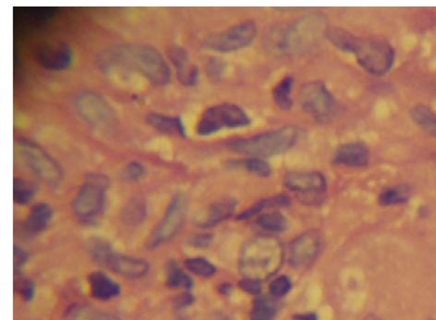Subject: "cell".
Instances as JSON below:
<instances>
[{"mask_svg": "<svg viewBox=\"0 0 436 320\" xmlns=\"http://www.w3.org/2000/svg\"><path fill=\"white\" fill-rule=\"evenodd\" d=\"M108 179L102 174L89 175L73 202L77 217L92 219L99 215L105 206Z\"/></svg>", "mask_w": 436, "mask_h": 320, "instance_id": "obj_10", "label": "cell"}, {"mask_svg": "<svg viewBox=\"0 0 436 320\" xmlns=\"http://www.w3.org/2000/svg\"><path fill=\"white\" fill-rule=\"evenodd\" d=\"M261 281L251 280V278H244L239 283V287L243 291L251 293V295H258L261 292Z\"/></svg>", "mask_w": 436, "mask_h": 320, "instance_id": "obj_40", "label": "cell"}, {"mask_svg": "<svg viewBox=\"0 0 436 320\" xmlns=\"http://www.w3.org/2000/svg\"><path fill=\"white\" fill-rule=\"evenodd\" d=\"M116 273L125 278H140L149 271V264L145 260L112 253L105 264Z\"/></svg>", "mask_w": 436, "mask_h": 320, "instance_id": "obj_16", "label": "cell"}, {"mask_svg": "<svg viewBox=\"0 0 436 320\" xmlns=\"http://www.w3.org/2000/svg\"><path fill=\"white\" fill-rule=\"evenodd\" d=\"M145 173H147V171H145L144 165L139 162L132 161L127 166L124 175H125L126 179L130 180V182H139L144 177Z\"/></svg>", "mask_w": 436, "mask_h": 320, "instance_id": "obj_37", "label": "cell"}, {"mask_svg": "<svg viewBox=\"0 0 436 320\" xmlns=\"http://www.w3.org/2000/svg\"><path fill=\"white\" fill-rule=\"evenodd\" d=\"M206 73L213 82L219 81L224 75L225 69L224 61L218 58L213 57L206 61Z\"/></svg>", "mask_w": 436, "mask_h": 320, "instance_id": "obj_36", "label": "cell"}, {"mask_svg": "<svg viewBox=\"0 0 436 320\" xmlns=\"http://www.w3.org/2000/svg\"><path fill=\"white\" fill-rule=\"evenodd\" d=\"M18 292L26 301L32 300L35 292V283L32 281L25 280L16 283Z\"/></svg>", "mask_w": 436, "mask_h": 320, "instance_id": "obj_38", "label": "cell"}, {"mask_svg": "<svg viewBox=\"0 0 436 320\" xmlns=\"http://www.w3.org/2000/svg\"><path fill=\"white\" fill-rule=\"evenodd\" d=\"M322 241L318 233H302L292 242L289 249V261L296 269L309 266L321 250Z\"/></svg>", "mask_w": 436, "mask_h": 320, "instance_id": "obj_14", "label": "cell"}, {"mask_svg": "<svg viewBox=\"0 0 436 320\" xmlns=\"http://www.w3.org/2000/svg\"><path fill=\"white\" fill-rule=\"evenodd\" d=\"M299 137L298 127L287 125L251 137L231 140L227 147L239 155L263 159L287 152L295 146Z\"/></svg>", "mask_w": 436, "mask_h": 320, "instance_id": "obj_4", "label": "cell"}, {"mask_svg": "<svg viewBox=\"0 0 436 320\" xmlns=\"http://www.w3.org/2000/svg\"><path fill=\"white\" fill-rule=\"evenodd\" d=\"M17 147L23 161L40 180L53 187L61 185L64 179L63 170L42 147L29 139L20 138Z\"/></svg>", "mask_w": 436, "mask_h": 320, "instance_id": "obj_6", "label": "cell"}, {"mask_svg": "<svg viewBox=\"0 0 436 320\" xmlns=\"http://www.w3.org/2000/svg\"><path fill=\"white\" fill-rule=\"evenodd\" d=\"M293 85H294L293 77L286 76L273 89V99L282 111H289L292 108Z\"/></svg>", "mask_w": 436, "mask_h": 320, "instance_id": "obj_23", "label": "cell"}, {"mask_svg": "<svg viewBox=\"0 0 436 320\" xmlns=\"http://www.w3.org/2000/svg\"><path fill=\"white\" fill-rule=\"evenodd\" d=\"M412 120L428 135L436 137V116L434 112L424 105L415 106L411 111Z\"/></svg>", "mask_w": 436, "mask_h": 320, "instance_id": "obj_25", "label": "cell"}, {"mask_svg": "<svg viewBox=\"0 0 436 320\" xmlns=\"http://www.w3.org/2000/svg\"><path fill=\"white\" fill-rule=\"evenodd\" d=\"M292 289V283L289 278L286 276H281L275 278L270 284V293L273 297L280 298L287 295Z\"/></svg>", "mask_w": 436, "mask_h": 320, "instance_id": "obj_35", "label": "cell"}, {"mask_svg": "<svg viewBox=\"0 0 436 320\" xmlns=\"http://www.w3.org/2000/svg\"><path fill=\"white\" fill-rule=\"evenodd\" d=\"M246 170L260 177H269L272 174V168L268 162L260 158H250L243 162Z\"/></svg>", "mask_w": 436, "mask_h": 320, "instance_id": "obj_34", "label": "cell"}, {"mask_svg": "<svg viewBox=\"0 0 436 320\" xmlns=\"http://www.w3.org/2000/svg\"><path fill=\"white\" fill-rule=\"evenodd\" d=\"M73 50L65 42L44 44L35 53V61L44 70L62 72L73 65Z\"/></svg>", "mask_w": 436, "mask_h": 320, "instance_id": "obj_13", "label": "cell"}, {"mask_svg": "<svg viewBox=\"0 0 436 320\" xmlns=\"http://www.w3.org/2000/svg\"><path fill=\"white\" fill-rule=\"evenodd\" d=\"M75 109L80 117L92 128L108 131L118 124V116L105 97L93 91H85L75 99Z\"/></svg>", "mask_w": 436, "mask_h": 320, "instance_id": "obj_7", "label": "cell"}, {"mask_svg": "<svg viewBox=\"0 0 436 320\" xmlns=\"http://www.w3.org/2000/svg\"><path fill=\"white\" fill-rule=\"evenodd\" d=\"M28 254L22 248L14 247V272L18 274L27 262Z\"/></svg>", "mask_w": 436, "mask_h": 320, "instance_id": "obj_39", "label": "cell"}, {"mask_svg": "<svg viewBox=\"0 0 436 320\" xmlns=\"http://www.w3.org/2000/svg\"><path fill=\"white\" fill-rule=\"evenodd\" d=\"M284 185L290 191L302 195H322L328 188L324 175L317 171H296L284 178Z\"/></svg>", "mask_w": 436, "mask_h": 320, "instance_id": "obj_15", "label": "cell"}, {"mask_svg": "<svg viewBox=\"0 0 436 320\" xmlns=\"http://www.w3.org/2000/svg\"><path fill=\"white\" fill-rule=\"evenodd\" d=\"M284 248L275 237H256L242 248L239 269L243 276L258 281L268 280L281 268Z\"/></svg>", "mask_w": 436, "mask_h": 320, "instance_id": "obj_3", "label": "cell"}, {"mask_svg": "<svg viewBox=\"0 0 436 320\" xmlns=\"http://www.w3.org/2000/svg\"><path fill=\"white\" fill-rule=\"evenodd\" d=\"M290 204V199L289 197L285 195H275V197L266 198V199L261 200L259 202L254 204L253 207H250L242 214L239 216V219H247L254 216L258 214L265 209H269V207H287Z\"/></svg>", "mask_w": 436, "mask_h": 320, "instance_id": "obj_29", "label": "cell"}, {"mask_svg": "<svg viewBox=\"0 0 436 320\" xmlns=\"http://www.w3.org/2000/svg\"><path fill=\"white\" fill-rule=\"evenodd\" d=\"M352 54L359 65L373 75H384L393 67L394 50L385 41L359 38Z\"/></svg>", "mask_w": 436, "mask_h": 320, "instance_id": "obj_9", "label": "cell"}, {"mask_svg": "<svg viewBox=\"0 0 436 320\" xmlns=\"http://www.w3.org/2000/svg\"><path fill=\"white\" fill-rule=\"evenodd\" d=\"M278 312V304L273 298L261 296L254 301L251 320H272Z\"/></svg>", "mask_w": 436, "mask_h": 320, "instance_id": "obj_27", "label": "cell"}, {"mask_svg": "<svg viewBox=\"0 0 436 320\" xmlns=\"http://www.w3.org/2000/svg\"><path fill=\"white\" fill-rule=\"evenodd\" d=\"M257 224L270 233H281L287 229V219L280 212H268L257 219Z\"/></svg>", "mask_w": 436, "mask_h": 320, "instance_id": "obj_31", "label": "cell"}, {"mask_svg": "<svg viewBox=\"0 0 436 320\" xmlns=\"http://www.w3.org/2000/svg\"><path fill=\"white\" fill-rule=\"evenodd\" d=\"M411 188L408 185H397L385 188L379 195V204L382 207L405 204L411 198Z\"/></svg>", "mask_w": 436, "mask_h": 320, "instance_id": "obj_24", "label": "cell"}, {"mask_svg": "<svg viewBox=\"0 0 436 320\" xmlns=\"http://www.w3.org/2000/svg\"><path fill=\"white\" fill-rule=\"evenodd\" d=\"M326 37L338 49L344 52L352 53L355 49L356 44L358 42L359 37L352 35L351 32L346 30L333 28L328 30Z\"/></svg>", "mask_w": 436, "mask_h": 320, "instance_id": "obj_26", "label": "cell"}, {"mask_svg": "<svg viewBox=\"0 0 436 320\" xmlns=\"http://www.w3.org/2000/svg\"><path fill=\"white\" fill-rule=\"evenodd\" d=\"M369 148L363 142H351L341 144L334 154L335 164L347 167H366L369 163Z\"/></svg>", "mask_w": 436, "mask_h": 320, "instance_id": "obj_18", "label": "cell"}, {"mask_svg": "<svg viewBox=\"0 0 436 320\" xmlns=\"http://www.w3.org/2000/svg\"><path fill=\"white\" fill-rule=\"evenodd\" d=\"M244 109L236 104L222 103L209 106L199 118L197 132L200 136H210L225 129L244 128L251 124Z\"/></svg>", "mask_w": 436, "mask_h": 320, "instance_id": "obj_5", "label": "cell"}, {"mask_svg": "<svg viewBox=\"0 0 436 320\" xmlns=\"http://www.w3.org/2000/svg\"><path fill=\"white\" fill-rule=\"evenodd\" d=\"M187 269L197 276L208 278L216 273V266L208 260L204 259H189L186 261Z\"/></svg>", "mask_w": 436, "mask_h": 320, "instance_id": "obj_33", "label": "cell"}, {"mask_svg": "<svg viewBox=\"0 0 436 320\" xmlns=\"http://www.w3.org/2000/svg\"><path fill=\"white\" fill-rule=\"evenodd\" d=\"M211 242L212 236L209 235V234H199V235L192 238V245L198 248H204L209 247Z\"/></svg>", "mask_w": 436, "mask_h": 320, "instance_id": "obj_41", "label": "cell"}, {"mask_svg": "<svg viewBox=\"0 0 436 320\" xmlns=\"http://www.w3.org/2000/svg\"><path fill=\"white\" fill-rule=\"evenodd\" d=\"M91 293L94 298L106 301L117 297L120 293V284L104 272H93L89 276Z\"/></svg>", "mask_w": 436, "mask_h": 320, "instance_id": "obj_21", "label": "cell"}, {"mask_svg": "<svg viewBox=\"0 0 436 320\" xmlns=\"http://www.w3.org/2000/svg\"><path fill=\"white\" fill-rule=\"evenodd\" d=\"M167 283L170 288L191 289L194 281L177 263H170L167 271Z\"/></svg>", "mask_w": 436, "mask_h": 320, "instance_id": "obj_32", "label": "cell"}, {"mask_svg": "<svg viewBox=\"0 0 436 320\" xmlns=\"http://www.w3.org/2000/svg\"><path fill=\"white\" fill-rule=\"evenodd\" d=\"M188 212V201L185 195L177 194L169 203L164 218L151 234L147 247L155 249L171 241L180 233Z\"/></svg>", "mask_w": 436, "mask_h": 320, "instance_id": "obj_12", "label": "cell"}, {"mask_svg": "<svg viewBox=\"0 0 436 320\" xmlns=\"http://www.w3.org/2000/svg\"><path fill=\"white\" fill-rule=\"evenodd\" d=\"M293 320H318L316 314L313 313H305V314H299V315H296Z\"/></svg>", "mask_w": 436, "mask_h": 320, "instance_id": "obj_43", "label": "cell"}, {"mask_svg": "<svg viewBox=\"0 0 436 320\" xmlns=\"http://www.w3.org/2000/svg\"><path fill=\"white\" fill-rule=\"evenodd\" d=\"M168 56L182 85L185 87H194L197 85L200 72L197 65L192 63L187 50L179 46L172 47L169 49Z\"/></svg>", "mask_w": 436, "mask_h": 320, "instance_id": "obj_17", "label": "cell"}, {"mask_svg": "<svg viewBox=\"0 0 436 320\" xmlns=\"http://www.w3.org/2000/svg\"><path fill=\"white\" fill-rule=\"evenodd\" d=\"M53 217V209L46 203H39L32 207L25 221V229L31 233H39L46 229Z\"/></svg>", "mask_w": 436, "mask_h": 320, "instance_id": "obj_22", "label": "cell"}, {"mask_svg": "<svg viewBox=\"0 0 436 320\" xmlns=\"http://www.w3.org/2000/svg\"><path fill=\"white\" fill-rule=\"evenodd\" d=\"M97 64L106 73H137L156 87L171 80L170 67L161 53L147 44H121L103 50Z\"/></svg>", "mask_w": 436, "mask_h": 320, "instance_id": "obj_1", "label": "cell"}, {"mask_svg": "<svg viewBox=\"0 0 436 320\" xmlns=\"http://www.w3.org/2000/svg\"><path fill=\"white\" fill-rule=\"evenodd\" d=\"M235 209V201L230 199L216 202L195 216V224L201 228L216 226L230 218Z\"/></svg>", "mask_w": 436, "mask_h": 320, "instance_id": "obj_19", "label": "cell"}, {"mask_svg": "<svg viewBox=\"0 0 436 320\" xmlns=\"http://www.w3.org/2000/svg\"><path fill=\"white\" fill-rule=\"evenodd\" d=\"M324 15H305L284 27L275 29L268 37V47L278 56H296L309 51L328 35Z\"/></svg>", "mask_w": 436, "mask_h": 320, "instance_id": "obj_2", "label": "cell"}, {"mask_svg": "<svg viewBox=\"0 0 436 320\" xmlns=\"http://www.w3.org/2000/svg\"><path fill=\"white\" fill-rule=\"evenodd\" d=\"M82 320H120L117 316L108 313L92 314Z\"/></svg>", "mask_w": 436, "mask_h": 320, "instance_id": "obj_42", "label": "cell"}, {"mask_svg": "<svg viewBox=\"0 0 436 320\" xmlns=\"http://www.w3.org/2000/svg\"><path fill=\"white\" fill-rule=\"evenodd\" d=\"M37 194V186L34 183L20 178H14L13 199L18 204H27Z\"/></svg>", "mask_w": 436, "mask_h": 320, "instance_id": "obj_30", "label": "cell"}, {"mask_svg": "<svg viewBox=\"0 0 436 320\" xmlns=\"http://www.w3.org/2000/svg\"><path fill=\"white\" fill-rule=\"evenodd\" d=\"M299 102L301 109L318 123H328L336 115V99L323 82L313 81L301 85Z\"/></svg>", "mask_w": 436, "mask_h": 320, "instance_id": "obj_8", "label": "cell"}, {"mask_svg": "<svg viewBox=\"0 0 436 320\" xmlns=\"http://www.w3.org/2000/svg\"><path fill=\"white\" fill-rule=\"evenodd\" d=\"M147 215V206L140 198H133L125 204L123 210V221L126 224L135 226L142 223Z\"/></svg>", "mask_w": 436, "mask_h": 320, "instance_id": "obj_28", "label": "cell"}, {"mask_svg": "<svg viewBox=\"0 0 436 320\" xmlns=\"http://www.w3.org/2000/svg\"><path fill=\"white\" fill-rule=\"evenodd\" d=\"M257 27L253 20H245L204 38V47L210 51L228 53L238 51L253 44Z\"/></svg>", "mask_w": 436, "mask_h": 320, "instance_id": "obj_11", "label": "cell"}, {"mask_svg": "<svg viewBox=\"0 0 436 320\" xmlns=\"http://www.w3.org/2000/svg\"><path fill=\"white\" fill-rule=\"evenodd\" d=\"M147 123L164 135L186 137V127L180 117L151 112L147 116Z\"/></svg>", "mask_w": 436, "mask_h": 320, "instance_id": "obj_20", "label": "cell"}]
</instances>
